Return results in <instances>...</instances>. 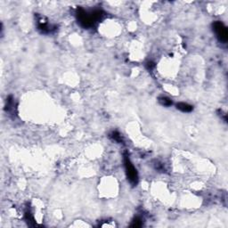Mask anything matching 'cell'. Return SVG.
<instances>
[{"instance_id":"cell-1","label":"cell","mask_w":228,"mask_h":228,"mask_svg":"<svg viewBox=\"0 0 228 228\" xmlns=\"http://www.w3.org/2000/svg\"><path fill=\"white\" fill-rule=\"evenodd\" d=\"M104 14V12L101 9L87 11L82 7H79L76 13L79 23L85 29L93 28L103 18Z\"/></svg>"},{"instance_id":"cell-2","label":"cell","mask_w":228,"mask_h":228,"mask_svg":"<svg viewBox=\"0 0 228 228\" xmlns=\"http://www.w3.org/2000/svg\"><path fill=\"white\" fill-rule=\"evenodd\" d=\"M124 166H125L126 174H127L128 180L129 181V183L133 186L137 185V183H138L137 171L136 169V168L134 167V165L132 164L129 157L127 154H125V156H124Z\"/></svg>"},{"instance_id":"cell-3","label":"cell","mask_w":228,"mask_h":228,"mask_svg":"<svg viewBox=\"0 0 228 228\" xmlns=\"http://www.w3.org/2000/svg\"><path fill=\"white\" fill-rule=\"evenodd\" d=\"M213 29L218 40L222 43H226L228 40V32L226 27L221 22H215L213 23Z\"/></svg>"},{"instance_id":"cell-4","label":"cell","mask_w":228,"mask_h":228,"mask_svg":"<svg viewBox=\"0 0 228 228\" xmlns=\"http://www.w3.org/2000/svg\"><path fill=\"white\" fill-rule=\"evenodd\" d=\"M176 109L183 112H191L193 111V106L188 104V103H185V102H178L176 104Z\"/></svg>"},{"instance_id":"cell-5","label":"cell","mask_w":228,"mask_h":228,"mask_svg":"<svg viewBox=\"0 0 228 228\" xmlns=\"http://www.w3.org/2000/svg\"><path fill=\"white\" fill-rule=\"evenodd\" d=\"M159 103L161 104V105H163V106H166V107H169V106H171L172 105V101H171L169 98H168V97H164V96H161V97H159Z\"/></svg>"},{"instance_id":"cell-6","label":"cell","mask_w":228,"mask_h":228,"mask_svg":"<svg viewBox=\"0 0 228 228\" xmlns=\"http://www.w3.org/2000/svg\"><path fill=\"white\" fill-rule=\"evenodd\" d=\"M111 137L113 139L114 141H116V142H122V137H121L120 134H119V132H117V131H114V132H112V133L111 134Z\"/></svg>"},{"instance_id":"cell-7","label":"cell","mask_w":228,"mask_h":228,"mask_svg":"<svg viewBox=\"0 0 228 228\" xmlns=\"http://www.w3.org/2000/svg\"><path fill=\"white\" fill-rule=\"evenodd\" d=\"M142 220H141L139 217H136V219H134V221H133L131 226H132V227H140V226H142Z\"/></svg>"},{"instance_id":"cell-8","label":"cell","mask_w":228,"mask_h":228,"mask_svg":"<svg viewBox=\"0 0 228 228\" xmlns=\"http://www.w3.org/2000/svg\"><path fill=\"white\" fill-rule=\"evenodd\" d=\"M154 66H155V65H154V63H153V62H148V63H147V67H148L149 70H152Z\"/></svg>"}]
</instances>
